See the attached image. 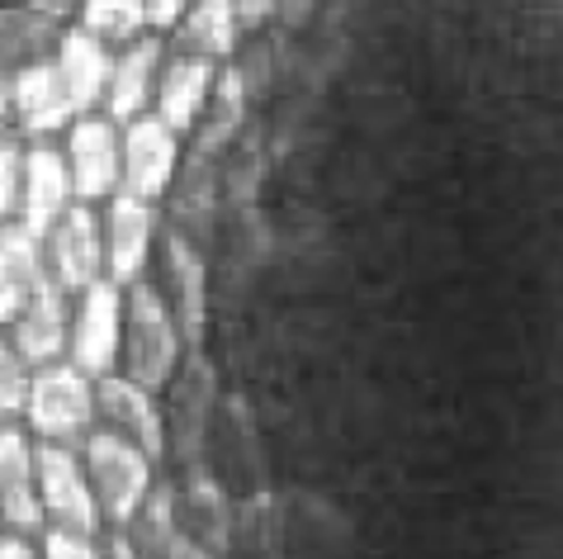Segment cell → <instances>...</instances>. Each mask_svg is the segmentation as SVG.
Wrapping results in <instances>:
<instances>
[{
    "instance_id": "1",
    "label": "cell",
    "mask_w": 563,
    "mask_h": 559,
    "mask_svg": "<svg viewBox=\"0 0 563 559\" xmlns=\"http://www.w3.org/2000/svg\"><path fill=\"white\" fill-rule=\"evenodd\" d=\"M190 341L180 332V318L170 299L147 280L129 285V328H123V375L147 384V390H170L180 375Z\"/></svg>"
},
{
    "instance_id": "2",
    "label": "cell",
    "mask_w": 563,
    "mask_h": 559,
    "mask_svg": "<svg viewBox=\"0 0 563 559\" xmlns=\"http://www.w3.org/2000/svg\"><path fill=\"white\" fill-rule=\"evenodd\" d=\"M86 470H90V484H96V498L104 507V517L114 526H129L143 517V507L156 489V460L147 456L143 446L123 431L104 427V431H90L86 441Z\"/></svg>"
},
{
    "instance_id": "3",
    "label": "cell",
    "mask_w": 563,
    "mask_h": 559,
    "mask_svg": "<svg viewBox=\"0 0 563 559\" xmlns=\"http://www.w3.org/2000/svg\"><path fill=\"white\" fill-rule=\"evenodd\" d=\"M24 417L43 441H57V446L90 441V427H96V417H100L96 384H90L86 370H76L71 361L67 365H57V361L38 365L34 384H29Z\"/></svg>"
},
{
    "instance_id": "4",
    "label": "cell",
    "mask_w": 563,
    "mask_h": 559,
    "mask_svg": "<svg viewBox=\"0 0 563 559\" xmlns=\"http://www.w3.org/2000/svg\"><path fill=\"white\" fill-rule=\"evenodd\" d=\"M123 328H129V289L114 280H100L81 294V308L71 318V347L67 361L86 370L90 380L114 375L123 365Z\"/></svg>"
},
{
    "instance_id": "5",
    "label": "cell",
    "mask_w": 563,
    "mask_h": 559,
    "mask_svg": "<svg viewBox=\"0 0 563 559\" xmlns=\"http://www.w3.org/2000/svg\"><path fill=\"white\" fill-rule=\"evenodd\" d=\"M38 493H43V512L62 531H81L96 536L104 522V507L96 498L86 460L76 456V446H57V441H38Z\"/></svg>"
},
{
    "instance_id": "6",
    "label": "cell",
    "mask_w": 563,
    "mask_h": 559,
    "mask_svg": "<svg viewBox=\"0 0 563 559\" xmlns=\"http://www.w3.org/2000/svg\"><path fill=\"white\" fill-rule=\"evenodd\" d=\"M67 162H71V185L81 205H96L123 190V133L114 119L86 114L67 129Z\"/></svg>"
},
{
    "instance_id": "7",
    "label": "cell",
    "mask_w": 563,
    "mask_h": 559,
    "mask_svg": "<svg viewBox=\"0 0 563 559\" xmlns=\"http://www.w3.org/2000/svg\"><path fill=\"white\" fill-rule=\"evenodd\" d=\"M180 176V133L162 114H143L123 129V190L137 199H162Z\"/></svg>"
},
{
    "instance_id": "8",
    "label": "cell",
    "mask_w": 563,
    "mask_h": 559,
    "mask_svg": "<svg viewBox=\"0 0 563 559\" xmlns=\"http://www.w3.org/2000/svg\"><path fill=\"white\" fill-rule=\"evenodd\" d=\"M104 280L114 285H137L147 271V256H152V242H156V205L152 199H137L129 190L109 195L104 205Z\"/></svg>"
},
{
    "instance_id": "9",
    "label": "cell",
    "mask_w": 563,
    "mask_h": 559,
    "mask_svg": "<svg viewBox=\"0 0 563 559\" xmlns=\"http://www.w3.org/2000/svg\"><path fill=\"white\" fill-rule=\"evenodd\" d=\"M48 271L67 294H86L90 285L104 280V223L81 199L48 232Z\"/></svg>"
},
{
    "instance_id": "10",
    "label": "cell",
    "mask_w": 563,
    "mask_h": 559,
    "mask_svg": "<svg viewBox=\"0 0 563 559\" xmlns=\"http://www.w3.org/2000/svg\"><path fill=\"white\" fill-rule=\"evenodd\" d=\"M96 398H100V417L109 427L123 431V437H133L152 460L166 456L170 427H166L162 403H156V390H147V384H137L129 375H100Z\"/></svg>"
},
{
    "instance_id": "11",
    "label": "cell",
    "mask_w": 563,
    "mask_h": 559,
    "mask_svg": "<svg viewBox=\"0 0 563 559\" xmlns=\"http://www.w3.org/2000/svg\"><path fill=\"white\" fill-rule=\"evenodd\" d=\"M43 517L48 512L38 493V450L20 427H0V522L29 536L43 526Z\"/></svg>"
},
{
    "instance_id": "12",
    "label": "cell",
    "mask_w": 563,
    "mask_h": 559,
    "mask_svg": "<svg viewBox=\"0 0 563 559\" xmlns=\"http://www.w3.org/2000/svg\"><path fill=\"white\" fill-rule=\"evenodd\" d=\"M76 205V185H71V162L67 147H29V171H24V205H20V223L34 232L38 242H48V232L57 219Z\"/></svg>"
},
{
    "instance_id": "13",
    "label": "cell",
    "mask_w": 563,
    "mask_h": 559,
    "mask_svg": "<svg viewBox=\"0 0 563 559\" xmlns=\"http://www.w3.org/2000/svg\"><path fill=\"white\" fill-rule=\"evenodd\" d=\"M14 119H20V129L29 138H48L81 119L71 105L67 81H62L57 57H38L14 72Z\"/></svg>"
},
{
    "instance_id": "14",
    "label": "cell",
    "mask_w": 563,
    "mask_h": 559,
    "mask_svg": "<svg viewBox=\"0 0 563 559\" xmlns=\"http://www.w3.org/2000/svg\"><path fill=\"white\" fill-rule=\"evenodd\" d=\"M162 39L143 34L133 43H123V53L114 57V72H109V90H104V114L129 129L133 119H143L152 110V96L162 86Z\"/></svg>"
},
{
    "instance_id": "15",
    "label": "cell",
    "mask_w": 563,
    "mask_h": 559,
    "mask_svg": "<svg viewBox=\"0 0 563 559\" xmlns=\"http://www.w3.org/2000/svg\"><path fill=\"white\" fill-rule=\"evenodd\" d=\"M166 280H170V308H176V318H180L185 341H190V351H205V337H209V266L180 228L166 232Z\"/></svg>"
},
{
    "instance_id": "16",
    "label": "cell",
    "mask_w": 563,
    "mask_h": 559,
    "mask_svg": "<svg viewBox=\"0 0 563 559\" xmlns=\"http://www.w3.org/2000/svg\"><path fill=\"white\" fill-rule=\"evenodd\" d=\"M218 62L199 53H176L162 67V86H156V114H162L176 133H190L205 123V110L218 86Z\"/></svg>"
},
{
    "instance_id": "17",
    "label": "cell",
    "mask_w": 563,
    "mask_h": 559,
    "mask_svg": "<svg viewBox=\"0 0 563 559\" xmlns=\"http://www.w3.org/2000/svg\"><path fill=\"white\" fill-rule=\"evenodd\" d=\"M14 347L24 351L29 365H53L57 355H67L71 347V318H67V289L57 285V275L48 271L38 280L34 299H29V308L20 314V322L10 328Z\"/></svg>"
},
{
    "instance_id": "18",
    "label": "cell",
    "mask_w": 563,
    "mask_h": 559,
    "mask_svg": "<svg viewBox=\"0 0 563 559\" xmlns=\"http://www.w3.org/2000/svg\"><path fill=\"white\" fill-rule=\"evenodd\" d=\"M57 67H62V81L71 90V105L76 114H90L104 105V90H109V72H114V57H109V43L100 34H90V29H67V34L57 39Z\"/></svg>"
},
{
    "instance_id": "19",
    "label": "cell",
    "mask_w": 563,
    "mask_h": 559,
    "mask_svg": "<svg viewBox=\"0 0 563 559\" xmlns=\"http://www.w3.org/2000/svg\"><path fill=\"white\" fill-rule=\"evenodd\" d=\"M43 275V242L24 223H0V328L20 322Z\"/></svg>"
},
{
    "instance_id": "20",
    "label": "cell",
    "mask_w": 563,
    "mask_h": 559,
    "mask_svg": "<svg viewBox=\"0 0 563 559\" xmlns=\"http://www.w3.org/2000/svg\"><path fill=\"white\" fill-rule=\"evenodd\" d=\"M218 398V380H213V365L205 351H190L180 365V375L170 380V408H166V427H176V441L185 456L199 450V437H205V423H209V408Z\"/></svg>"
},
{
    "instance_id": "21",
    "label": "cell",
    "mask_w": 563,
    "mask_h": 559,
    "mask_svg": "<svg viewBox=\"0 0 563 559\" xmlns=\"http://www.w3.org/2000/svg\"><path fill=\"white\" fill-rule=\"evenodd\" d=\"M242 10L238 0H195L185 10V20L176 24V48L180 53H199V57H232L242 43Z\"/></svg>"
},
{
    "instance_id": "22",
    "label": "cell",
    "mask_w": 563,
    "mask_h": 559,
    "mask_svg": "<svg viewBox=\"0 0 563 559\" xmlns=\"http://www.w3.org/2000/svg\"><path fill=\"white\" fill-rule=\"evenodd\" d=\"M246 100H252V86H246V76L238 67L218 72L213 100H209V110H205V123H199V152H205V157L223 152L232 138H238L242 119H246Z\"/></svg>"
},
{
    "instance_id": "23",
    "label": "cell",
    "mask_w": 563,
    "mask_h": 559,
    "mask_svg": "<svg viewBox=\"0 0 563 559\" xmlns=\"http://www.w3.org/2000/svg\"><path fill=\"white\" fill-rule=\"evenodd\" d=\"M53 39V20H43L34 6H0V67L5 72H20L29 62L48 57Z\"/></svg>"
},
{
    "instance_id": "24",
    "label": "cell",
    "mask_w": 563,
    "mask_h": 559,
    "mask_svg": "<svg viewBox=\"0 0 563 559\" xmlns=\"http://www.w3.org/2000/svg\"><path fill=\"white\" fill-rule=\"evenodd\" d=\"M176 507H180V503H176ZM180 526L199 540V546H209V550H223V546H228V503H223V493H218L213 479L195 474L190 503L180 507Z\"/></svg>"
},
{
    "instance_id": "25",
    "label": "cell",
    "mask_w": 563,
    "mask_h": 559,
    "mask_svg": "<svg viewBox=\"0 0 563 559\" xmlns=\"http://www.w3.org/2000/svg\"><path fill=\"white\" fill-rule=\"evenodd\" d=\"M81 29L100 34L104 43H133L152 29L147 0H86L81 6Z\"/></svg>"
},
{
    "instance_id": "26",
    "label": "cell",
    "mask_w": 563,
    "mask_h": 559,
    "mask_svg": "<svg viewBox=\"0 0 563 559\" xmlns=\"http://www.w3.org/2000/svg\"><path fill=\"white\" fill-rule=\"evenodd\" d=\"M29 384H34V365L24 361V351L14 347V337L0 332V417H5V413H24Z\"/></svg>"
},
{
    "instance_id": "27",
    "label": "cell",
    "mask_w": 563,
    "mask_h": 559,
    "mask_svg": "<svg viewBox=\"0 0 563 559\" xmlns=\"http://www.w3.org/2000/svg\"><path fill=\"white\" fill-rule=\"evenodd\" d=\"M180 195H176V213L180 219H209V205H213V157H205V152H195V162L185 166V176H176ZM170 185V190H176Z\"/></svg>"
},
{
    "instance_id": "28",
    "label": "cell",
    "mask_w": 563,
    "mask_h": 559,
    "mask_svg": "<svg viewBox=\"0 0 563 559\" xmlns=\"http://www.w3.org/2000/svg\"><path fill=\"white\" fill-rule=\"evenodd\" d=\"M24 171L29 152L14 138H0V219H14L24 205Z\"/></svg>"
},
{
    "instance_id": "29",
    "label": "cell",
    "mask_w": 563,
    "mask_h": 559,
    "mask_svg": "<svg viewBox=\"0 0 563 559\" xmlns=\"http://www.w3.org/2000/svg\"><path fill=\"white\" fill-rule=\"evenodd\" d=\"M43 559H109L96 536H81V531H62V526H53L48 536H43Z\"/></svg>"
},
{
    "instance_id": "30",
    "label": "cell",
    "mask_w": 563,
    "mask_h": 559,
    "mask_svg": "<svg viewBox=\"0 0 563 559\" xmlns=\"http://www.w3.org/2000/svg\"><path fill=\"white\" fill-rule=\"evenodd\" d=\"M195 0H147V14H152V29H176L185 20Z\"/></svg>"
},
{
    "instance_id": "31",
    "label": "cell",
    "mask_w": 563,
    "mask_h": 559,
    "mask_svg": "<svg viewBox=\"0 0 563 559\" xmlns=\"http://www.w3.org/2000/svg\"><path fill=\"white\" fill-rule=\"evenodd\" d=\"M29 6H34L43 20H53V24H62L67 20V14H81V6L86 0H29Z\"/></svg>"
},
{
    "instance_id": "32",
    "label": "cell",
    "mask_w": 563,
    "mask_h": 559,
    "mask_svg": "<svg viewBox=\"0 0 563 559\" xmlns=\"http://www.w3.org/2000/svg\"><path fill=\"white\" fill-rule=\"evenodd\" d=\"M238 10H242L246 29H261L271 14H279V0H238Z\"/></svg>"
},
{
    "instance_id": "33",
    "label": "cell",
    "mask_w": 563,
    "mask_h": 559,
    "mask_svg": "<svg viewBox=\"0 0 563 559\" xmlns=\"http://www.w3.org/2000/svg\"><path fill=\"white\" fill-rule=\"evenodd\" d=\"M166 559H213V550H209V546H199V540L180 526V536H176V546H170Z\"/></svg>"
},
{
    "instance_id": "34",
    "label": "cell",
    "mask_w": 563,
    "mask_h": 559,
    "mask_svg": "<svg viewBox=\"0 0 563 559\" xmlns=\"http://www.w3.org/2000/svg\"><path fill=\"white\" fill-rule=\"evenodd\" d=\"M0 559H38V550L14 531V536H0Z\"/></svg>"
},
{
    "instance_id": "35",
    "label": "cell",
    "mask_w": 563,
    "mask_h": 559,
    "mask_svg": "<svg viewBox=\"0 0 563 559\" xmlns=\"http://www.w3.org/2000/svg\"><path fill=\"white\" fill-rule=\"evenodd\" d=\"M312 6H318V0H279V20H285V24H303Z\"/></svg>"
},
{
    "instance_id": "36",
    "label": "cell",
    "mask_w": 563,
    "mask_h": 559,
    "mask_svg": "<svg viewBox=\"0 0 563 559\" xmlns=\"http://www.w3.org/2000/svg\"><path fill=\"white\" fill-rule=\"evenodd\" d=\"M10 114H14V81L5 76V67H0V129H5Z\"/></svg>"
},
{
    "instance_id": "37",
    "label": "cell",
    "mask_w": 563,
    "mask_h": 559,
    "mask_svg": "<svg viewBox=\"0 0 563 559\" xmlns=\"http://www.w3.org/2000/svg\"><path fill=\"white\" fill-rule=\"evenodd\" d=\"M104 555H109V559H143L129 536H114V540H109V550H104Z\"/></svg>"
}]
</instances>
